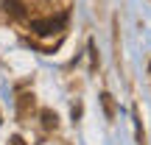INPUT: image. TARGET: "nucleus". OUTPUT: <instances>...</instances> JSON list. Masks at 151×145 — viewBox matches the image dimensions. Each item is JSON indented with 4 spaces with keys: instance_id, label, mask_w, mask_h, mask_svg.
Masks as SVG:
<instances>
[{
    "instance_id": "4",
    "label": "nucleus",
    "mask_w": 151,
    "mask_h": 145,
    "mask_svg": "<svg viewBox=\"0 0 151 145\" xmlns=\"http://www.w3.org/2000/svg\"><path fill=\"white\" fill-rule=\"evenodd\" d=\"M101 101H104V109H106V117H115V106H112V95H106V92H104V95H101Z\"/></svg>"
},
{
    "instance_id": "1",
    "label": "nucleus",
    "mask_w": 151,
    "mask_h": 145,
    "mask_svg": "<svg viewBox=\"0 0 151 145\" xmlns=\"http://www.w3.org/2000/svg\"><path fill=\"white\" fill-rule=\"evenodd\" d=\"M65 25H67V14H59V17L34 20V22H31V31L37 34V36H50V34H59Z\"/></svg>"
},
{
    "instance_id": "2",
    "label": "nucleus",
    "mask_w": 151,
    "mask_h": 145,
    "mask_svg": "<svg viewBox=\"0 0 151 145\" xmlns=\"http://www.w3.org/2000/svg\"><path fill=\"white\" fill-rule=\"evenodd\" d=\"M6 11H11L14 17H22V3L20 0H6Z\"/></svg>"
},
{
    "instance_id": "3",
    "label": "nucleus",
    "mask_w": 151,
    "mask_h": 145,
    "mask_svg": "<svg viewBox=\"0 0 151 145\" xmlns=\"http://www.w3.org/2000/svg\"><path fill=\"white\" fill-rule=\"evenodd\" d=\"M42 120H45V129H56V120H59V117H56V112H48V109H45Z\"/></svg>"
},
{
    "instance_id": "5",
    "label": "nucleus",
    "mask_w": 151,
    "mask_h": 145,
    "mask_svg": "<svg viewBox=\"0 0 151 145\" xmlns=\"http://www.w3.org/2000/svg\"><path fill=\"white\" fill-rule=\"evenodd\" d=\"M14 145H22V140H20V137H14Z\"/></svg>"
}]
</instances>
